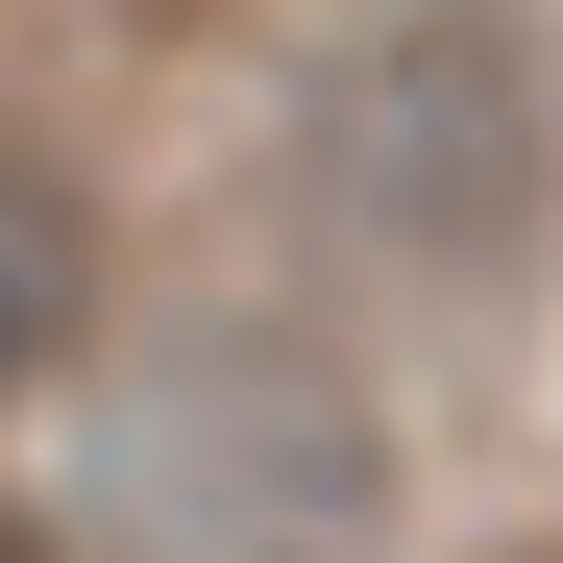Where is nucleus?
<instances>
[{"label":"nucleus","mask_w":563,"mask_h":563,"mask_svg":"<svg viewBox=\"0 0 563 563\" xmlns=\"http://www.w3.org/2000/svg\"><path fill=\"white\" fill-rule=\"evenodd\" d=\"M319 221L393 295H515L563 221V49L515 0H417L319 74Z\"/></svg>","instance_id":"nucleus-1"},{"label":"nucleus","mask_w":563,"mask_h":563,"mask_svg":"<svg viewBox=\"0 0 563 563\" xmlns=\"http://www.w3.org/2000/svg\"><path fill=\"white\" fill-rule=\"evenodd\" d=\"M123 490H147V563H319L367 515V417L319 393L295 343H197L123 417Z\"/></svg>","instance_id":"nucleus-2"},{"label":"nucleus","mask_w":563,"mask_h":563,"mask_svg":"<svg viewBox=\"0 0 563 563\" xmlns=\"http://www.w3.org/2000/svg\"><path fill=\"white\" fill-rule=\"evenodd\" d=\"M74 319H99V221H74V172H25V147H0V393H25Z\"/></svg>","instance_id":"nucleus-3"},{"label":"nucleus","mask_w":563,"mask_h":563,"mask_svg":"<svg viewBox=\"0 0 563 563\" xmlns=\"http://www.w3.org/2000/svg\"><path fill=\"white\" fill-rule=\"evenodd\" d=\"M99 25H221V0H99Z\"/></svg>","instance_id":"nucleus-4"},{"label":"nucleus","mask_w":563,"mask_h":563,"mask_svg":"<svg viewBox=\"0 0 563 563\" xmlns=\"http://www.w3.org/2000/svg\"><path fill=\"white\" fill-rule=\"evenodd\" d=\"M0 563H49V515H25V490H0Z\"/></svg>","instance_id":"nucleus-5"}]
</instances>
